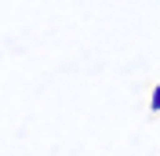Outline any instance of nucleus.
<instances>
[{
	"label": "nucleus",
	"instance_id": "1",
	"mask_svg": "<svg viewBox=\"0 0 160 156\" xmlns=\"http://www.w3.org/2000/svg\"><path fill=\"white\" fill-rule=\"evenodd\" d=\"M149 113H160V84L149 91Z\"/></svg>",
	"mask_w": 160,
	"mask_h": 156
}]
</instances>
